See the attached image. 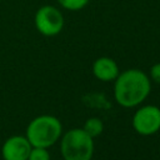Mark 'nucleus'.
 I'll list each match as a JSON object with an SVG mask.
<instances>
[{
    "mask_svg": "<svg viewBox=\"0 0 160 160\" xmlns=\"http://www.w3.org/2000/svg\"><path fill=\"white\" fill-rule=\"evenodd\" d=\"M34 24L41 35L51 38L61 32L65 25V19L62 12L56 6L42 5L35 12Z\"/></svg>",
    "mask_w": 160,
    "mask_h": 160,
    "instance_id": "nucleus-4",
    "label": "nucleus"
},
{
    "mask_svg": "<svg viewBox=\"0 0 160 160\" xmlns=\"http://www.w3.org/2000/svg\"><path fill=\"white\" fill-rule=\"evenodd\" d=\"M151 89L148 75L139 69H128L115 79L114 96L119 105L134 108L141 104Z\"/></svg>",
    "mask_w": 160,
    "mask_h": 160,
    "instance_id": "nucleus-1",
    "label": "nucleus"
},
{
    "mask_svg": "<svg viewBox=\"0 0 160 160\" xmlns=\"http://www.w3.org/2000/svg\"><path fill=\"white\" fill-rule=\"evenodd\" d=\"M60 152L64 160H91L94 140L82 128L70 129L61 138Z\"/></svg>",
    "mask_w": 160,
    "mask_h": 160,
    "instance_id": "nucleus-3",
    "label": "nucleus"
},
{
    "mask_svg": "<svg viewBox=\"0 0 160 160\" xmlns=\"http://www.w3.org/2000/svg\"><path fill=\"white\" fill-rule=\"evenodd\" d=\"M92 74L100 81H112L118 78L119 66L111 58L101 56L98 58L92 64Z\"/></svg>",
    "mask_w": 160,
    "mask_h": 160,
    "instance_id": "nucleus-7",
    "label": "nucleus"
},
{
    "mask_svg": "<svg viewBox=\"0 0 160 160\" xmlns=\"http://www.w3.org/2000/svg\"><path fill=\"white\" fill-rule=\"evenodd\" d=\"M62 126L58 118L52 115H40L34 118L26 128V138L32 146L50 148L61 136Z\"/></svg>",
    "mask_w": 160,
    "mask_h": 160,
    "instance_id": "nucleus-2",
    "label": "nucleus"
},
{
    "mask_svg": "<svg viewBox=\"0 0 160 160\" xmlns=\"http://www.w3.org/2000/svg\"><path fill=\"white\" fill-rule=\"evenodd\" d=\"M56 1L59 2V5L61 8H64L65 10H69V11L81 10L89 2V0H56Z\"/></svg>",
    "mask_w": 160,
    "mask_h": 160,
    "instance_id": "nucleus-9",
    "label": "nucleus"
},
{
    "mask_svg": "<svg viewBox=\"0 0 160 160\" xmlns=\"http://www.w3.org/2000/svg\"><path fill=\"white\" fill-rule=\"evenodd\" d=\"M32 145L26 136L14 135L5 140L1 146V156L4 160H28Z\"/></svg>",
    "mask_w": 160,
    "mask_h": 160,
    "instance_id": "nucleus-6",
    "label": "nucleus"
},
{
    "mask_svg": "<svg viewBox=\"0 0 160 160\" xmlns=\"http://www.w3.org/2000/svg\"><path fill=\"white\" fill-rule=\"evenodd\" d=\"M150 78L155 82L160 84V62H158L150 68Z\"/></svg>",
    "mask_w": 160,
    "mask_h": 160,
    "instance_id": "nucleus-11",
    "label": "nucleus"
},
{
    "mask_svg": "<svg viewBox=\"0 0 160 160\" xmlns=\"http://www.w3.org/2000/svg\"><path fill=\"white\" fill-rule=\"evenodd\" d=\"M28 160H50V154L46 150V148L32 146L28 156Z\"/></svg>",
    "mask_w": 160,
    "mask_h": 160,
    "instance_id": "nucleus-10",
    "label": "nucleus"
},
{
    "mask_svg": "<svg viewBox=\"0 0 160 160\" xmlns=\"http://www.w3.org/2000/svg\"><path fill=\"white\" fill-rule=\"evenodd\" d=\"M82 129L85 130V132H86L88 135H90V136L94 139V138L99 136V135L102 132V130H104V124H102V121H101L99 118H90V119H88V120L85 121Z\"/></svg>",
    "mask_w": 160,
    "mask_h": 160,
    "instance_id": "nucleus-8",
    "label": "nucleus"
},
{
    "mask_svg": "<svg viewBox=\"0 0 160 160\" xmlns=\"http://www.w3.org/2000/svg\"><path fill=\"white\" fill-rule=\"evenodd\" d=\"M132 128L144 136L158 132L160 130V109L155 105H145L136 110L132 116Z\"/></svg>",
    "mask_w": 160,
    "mask_h": 160,
    "instance_id": "nucleus-5",
    "label": "nucleus"
}]
</instances>
